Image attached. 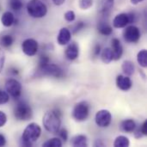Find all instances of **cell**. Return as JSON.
<instances>
[{
  "mask_svg": "<svg viewBox=\"0 0 147 147\" xmlns=\"http://www.w3.org/2000/svg\"><path fill=\"white\" fill-rule=\"evenodd\" d=\"M90 115V105L87 102H78L73 110H72V117L77 121H84L87 120Z\"/></svg>",
  "mask_w": 147,
  "mask_h": 147,
  "instance_id": "obj_4",
  "label": "cell"
},
{
  "mask_svg": "<svg viewBox=\"0 0 147 147\" xmlns=\"http://www.w3.org/2000/svg\"><path fill=\"white\" fill-rule=\"evenodd\" d=\"M38 42L34 39H27L22 44V52L29 57L34 56L38 52Z\"/></svg>",
  "mask_w": 147,
  "mask_h": 147,
  "instance_id": "obj_10",
  "label": "cell"
},
{
  "mask_svg": "<svg viewBox=\"0 0 147 147\" xmlns=\"http://www.w3.org/2000/svg\"><path fill=\"white\" fill-rule=\"evenodd\" d=\"M103 146L104 145H103V143H102L100 140H97V141L95 143V146Z\"/></svg>",
  "mask_w": 147,
  "mask_h": 147,
  "instance_id": "obj_41",
  "label": "cell"
},
{
  "mask_svg": "<svg viewBox=\"0 0 147 147\" xmlns=\"http://www.w3.org/2000/svg\"><path fill=\"white\" fill-rule=\"evenodd\" d=\"M121 69H122L123 72L126 74V76L130 77V76L134 75V71H135V66H134V64L132 61H130V60H125L122 63Z\"/></svg>",
  "mask_w": 147,
  "mask_h": 147,
  "instance_id": "obj_20",
  "label": "cell"
},
{
  "mask_svg": "<svg viewBox=\"0 0 147 147\" xmlns=\"http://www.w3.org/2000/svg\"><path fill=\"white\" fill-rule=\"evenodd\" d=\"M129 145H130V141L128 138L122 135L118 136L114 142V146L115 147H128Z\"/></svg>",
  "mask_w": 147,
  "mask_h": 147,
  "instance_id": "obj_24",
  "label": "cell"
},
{
  "mask_svg": "<svg viewBox=\"0 0 147 147\" xmlns=\"http://www.w3.org/2000/svg\"><path fill=\"white\" fill-rule=\"evenodd\" d=\"M38 71L43 75V76H48V77H54V78H61L63 77V70L57 65L55 64H50L48 63L47 65L38 67Z\"/></svg>",
  "mask_w": 147,
  "mask_h": 147,
  "instance_id": "obj_6",
  "label": "cell"
},
{
  "mask_svg": "<svg viewBox=\"0 0 147 147\" xmlns=\"http://www.w3.org/2000/svg\"><path fill=\"white\" fill-rule=\"evenodd\" d=\"M98 31L101 34L110 35L113 33V28L107 22H100L98 25Z\"/></svg>",
  "mask_w": 147,
  "mask_h": 147,
  "instance_id": "obj_22",
  "label": "cell"
},
{
  "mask_svg": "<svg viewBox=\"0 0 147 147\" xmlns=\"http://www.w3.org/2000/svg\"><path fill=\"white\" fill-rule=\"evenodd\" d=\"M78 5L82 9H89L93 5V0H79Z\"/></svg>",
  "mask_w": 147,
  "mask_h": 147,
  "instance_id": "obj_28",
  "label": "cell"
},
{
  "mask_svg": "<svg viewBox=\"0 0 147 147\" xmlns=\"http://www.w3.org/2000/svg\"><path fill=\"white\" fill-rule=\"evenodd\" d=\"M4 61H5V54H4V52L0 48V72L2 71L3 68Z\"/></svg>",
  "mask_w": 147,
  "mask_h": 147,
  "instance_id": "obj_33",
  "label": "cell"
},
{
  "mask_svg": "<svg viewBox=\"0 0 147 147\" xmlns=\"http://www.w3.org/2000/svg\"><path fill=\"white\" fill-rule=\"evenodd\" d=\"M9 6L13 10L18 11L22 8L23 3L22 0H9Z\"/></svg>",
  "mask_w": 147,
  "mask_h": 147,
  "instance_id": "obj_27",
  "label": "cell"
},
{
  "mask_svg": "<svg viewBox=\"0 0 147 147\" xmlns=\"http://www.w3.org/2000/svg\"><path fill=\"white\" fill-rule=\"evenodd\" d=\"M32 115L31 107L24 102L17 103L14 109V115L18 121H28L32 117Z\"/></svg>",
  "mask_w": 147,
  "mask_h": 147,
  "instance_id": "obj_5",
  "label": "cell"
},
{
  "mask_svg": "<svg viewBox=\"0 0 147 147\" xmlns=\"http://www.w3.org/2000/svg\"><path fill=\"white\" fill-rule=\"evenodd\" d=\"M53 2V3L55 4V5H57V6H60V5H62L65 2V0H52Z\"/></svg>",
  "mask_w": 147,
  "mask_h": 147,
  "instance_id": "obj_39",
  "label": "cell"
},
{
  "mask_svg": "<svg viewBox=\"0 0 147 147\" xmlns=\"http://www.w3.org/2000/svg\"><path fill=\"white\" fill-rule=\"evenodd\" d=\"M115 4V0H101L100 5H99V14L107 16L109 15L111 9H113Z\"/></svg>",
  "mask_w": 147,
  "mask_h": 147,
  "instance_id": "obj_16",
  "label": "cell"
},
{
  "mask_svg": "<svg viewBox=\"0 0 147 147\" xmlns=\"http://www.w3.org/2000/svg\"><path fill=\"white\" fill-rule=\"evenodd\" d=\"M14 42V39L11 35H9V34H5V35H3L0 39V43L3 47H10Z\"/></svg>",
  "mask_w": 147,
  "mask_h": 147,
  "instance_id": "obj_26",
  "label": "cell"
},
{
  "mask_svg": "<svg viewBox=\"0 0 147 147\" xmlns=\"http://www.w3.org/2000/svg\"><path fill=\"white\" fill-rule=\"evenodd\" d=\"M71 34L70 29H68L67 28H62L58 34V43L60 46H65L71 41Z\"/></svg>",
  "mask_w": 147,
  "mask_h": 147,
  "instance_id": "obj_15",
  "label": "cell"
},
{
  "mask_svg": "<svg viewBox=\"0 0 147 147\" xmlns=\"http://www.w3.org/2000/svg\"><path fill=\"white\" fill-rule=\"evenodd\" d=\"M116 85L121 90L127 91L132 88L133 83H132L131 78L128 76L119 75L116 78Z\"/></svg>",
  "mask_w": 147,
  "mask_h": 147,
  "instance_id": "obj_11",
  "label": "cell"
},
{
  "mask_svg": "<svg viewBox=\"0 0 147 147\" xmlns=\"http://www.w3.org/2000/svg\"><path fill=\"white\" fill-rule=\"evenodd\" d=\"M101 59L104 64H109L114 60L113 53L110 47H105L104 49H102L101 53Z\"/></svg>",
  "mask_w": 147,
  "mask_h": 147,
  "instance_id": "obj_21",
  "label": "cell"
},
{
  "mask_svg": "<svg viewBox=\"0 0 147 147\" xmlns=\"http://www.w3.org/2000/svg\"><path fill=\"white\" fill-rule=\"evenodd\" d=\"M42 123L45 129L51 134H57L61 127V114L58 110L46 112L43 116Z\"/></svg>",
  "mask_w": 147,
  "mask_h": 147,
  "instance_id": "obj_1",
  "label": "cell"
},
{
  "mask_svg": "<svg viewBox=\"0 0 147 147\" xmlns=\"http://www.w3.org/2000/svg\"><path fill=\"white\" fill-rule=\"evenodd\" d=\"M41 134V128L36 123H30L26 127L22 136V145L24 146H31L38 140Z\"/></svg>",
  "mask_w": 147,
  "mask_h": 147,
  "instance_id": "obj_2",
  "label": "cell"
},
{
  "mask_svg": "<svg viewBox=\"0 0 147 147\" xmlns=\"http://www.w3.org/2000/svg\"><path fill=\"white\" fill-rule=\"evenodd\" d=\"M100 52H101V47H100V45H96L94 48V55H96V56L99 55Z\"/></svg>",
  "mask_w": 147,
  "mask_h": 147,
  "instance_id": "obj_37",
  "label": "cell"
},
{
  "mask_svg": "<svg viewBox=\"0 0 147 147\" xmlns=\"http://www.w3.org/2000/svg\"><path fill=\"white\" fill-rule=\"evenodd\" d=\"M65 57L69 60H75L79 55V47L77 42H72L68 45L65 49Z\"/></svg>",
  "mask_w": 147,
  "mask_h": 147,
  "instance_id": "obj_13",
  "label": "cell"
},
{
  "mask_svg": "<svg viewBox=\"0 0 147 147\" xmlns=\"http://www.w3.org/2000/svg\"><path fill=\"white\" fill-rule=\"evenodd\" d=\"M137 60L140 65L143 68H146L147 66V50L142 49L140 52H139L137 55Z\"/></svg>",
  "mask_w": 147,
  "mask_h": 147,
  "instance_id": "obj_23",
  "label": "cell"
},
{
  "mask_svg": "<svg viewBox=\"0 0 147 147\" xmlns=\"http://www.w3.org/2000/svg\"><path fill=\"white\" fill-rule=\"evenodd\" d=\"M111 45H112L111 50L113 53V59H114V60H119L123 54L122 45H121V41L116 38H114L111 40Z\"/></svg>",
  "mask_w": 147,
  "mask_h": 147,
  "instance_id": "obj_12",
  "label": "cell"
},
{
  "mask_svg": "<svg viewBox=\"0 0 147 147\" xmlns=\"http://www.w3.org/2000/svg\"><path fill=\"white\" fill-rule=\"evenodd\" d=\"M27 11L33 18H41L47 15V8L40 0H30L27 4Z\"/></svg>",
  "mask_w": 147,
  "mask_h": 147,
  "instance_id": "obj_3",
  "label": "cell"
},
{
  "mask_svg": "<svg viewBox=\"0 0 147 147\" xmlns=\"http://www.w3.org/2000/svg\"><path fill=\"white\" fill-rule=\"evenodd\" d=\"M9 101V96L6 91L0 90V105L5 104Z\"/></svg>",
  "mask_w": 147,
  "mask_h": 147,
  "instance_id": "obj_29",
  "label": "cell"
},
{
  "mask_svg": "<svg viewBox=\"0 0 147 147\" xmlns=\"http://www.w3.org/2000/svg\"><path fill=\"white\" fill-rule=\"evenodd\" d=\"M71 144L75 147H85L88 146V140L84 135H77L72 138Z\"/></svg>",
  "mask_w": 147,
  "mask_h": 147,
  "instance_id": "obj_18",
  "label": "cell"
},
{
  "mask_svg": "<svg viewBox=\"0 0 147 147\" xmlns=\"http://www.w3.org/2000/svg\"><path fill=\"white\" fill-rule=\"evenodd\" d=\"M6 145V140L3 135L0 134V146H3Z\"/></svg>",
  "mask_w": 147,
  "mask_h": 147,
  "instance_id": "obj_38",
  "label": "cell"
},
{
  "mask_svg": "<svg viewBox=\"0 0 147 147\" xmlns=\"http://www.w3.org/2000/svg\"><path fill=\"white\" fill-rule=\"evenodd\" d=\"M6 92L10 95L15 99H17L21 96L22 94V84L16 79H9L5 83Z\"/></svg>",
  "mask_w": 147,
  "mask_h": 147,
  "instance_id": "obj_7",
  "label": "cell"
},
{
  "mask_svg": "<svg viewBox=\"0 0 147 147\" xmlns=\"http://www.w3.org/2000/svg\"><path fill=\"white\" fill-rule=\"evenodd\" d=\"M121 130L125 133H133L136 129V123L134 120H125L120 125Z\"/></svg>",
  "mask_w": 147,
  "mask_h": 147,
  "instance_id": "obj_17",
  "label": "cell"
},
{
  "mask_svg": "<svg viewBox=\"0 0 147 147\" xmlns=\"http://www.w3.org/2000/svg\"><path fill=\"white\" fill-rule=\"evenodd\" d=\"M129 17L128 14L121 13L117 15L113 20V25L116 28H125L127 24H129Z\"/></svg>",
  "mask_w": 147,
  "mask_h": 147,
  "instance_id": "obj_14",
  "label": "cell"
},
{
  "mask_svg": "<svg viewBox=\"0 0 147 147\" xmlns=\"http://www.w3.org/2000/svg\"><path fill=\"white\" fill-rule=\"evenodd\" d=\"M76 18V15L74 13V11L72 10H68L67 12L65 13V21H67L68 22H71L75 20Z\"/></svg>",
  "mask_w": 147,
  "mask_h": 147,
  "instance_id": "obj_31",
  "label": "cell"
},
{
  "mask_svg": "<svg viewBox=\"0 0 147 147\" xmlns=\"http://www.w3.org/2000/svg\"><path fill=\"white\" fill-rule=\"evenodd\" d=\"M123 36L126 41L129 43H135L139 41V40L140 39V30L136 26H128L124 30Z\"/></svg>",
  "mask_w": 147,
  "mask_h": 147,
  "instance_id": "obj_9",
  "label": "cell"
},
{
  "mask_svg": "<svg viewBox=\"0 0 147 147\" xmlns=\"http://www.w3.org/2000/svg\"><path fill=\"white\" fill-rule=\"evenodd\" d=\"M45 147H61L62 146V141L59 138H53L43 143L42 145Z\"/></svg>",
  "mask_w": 147,
  "mask_h": 147,
  "instance_id": "obj_25",
  "label": "cell"
},
{
  "mask_svg": "<svg viewBox=\"0 0 147 147\" xmlns=\"http://www.w3.org/2000/svg\"><path fill=\"white\" fill-rule=\"evenodd\" d=\"M96 123L100 127H108L112 121V115L107 109L99 110L96 114Z\"/></svg>",
  "mask_w": 147,
  "mask_h": 147,
  "instance_id": "obj_8",
  "label": "cell"
},
{
  "mask_svg": "<svg viewBox=\"0 0 147 147\" xmlns=\"http://www.w3.org/2000/svg\"><path fill=\"white\" fill-rule=\"evenodd\" d=\"M7 122V116L3 112L0 111V127H3Z\"/></svg>",
  "mask_w": 147,
  "mask_h": 147,
  "instance_id": "obj_34",
  "label": "cell"
},
{
  "mask_svg": "<svg viewBox=\"0 0 147 147\" xmlns=\"http://www.w3.org/2000/svg\"><path fill=\"white\" fill-rule=\"evenodd\" d=\"M130 1H131V3H132V4L137 5V4H139V3H142V2H143V1H145V0H130Z\"/></svg>",
  "mask_w": 147,
  "mask_h": 147,
  "instance_id": "obj_40",
  "label": "cell"
},
{
  "mask_svg": "<svg viewBox=\"0 0 147 147\" xmlns=\"http://www.w3.org/2000/svg\"><path fill=\"white\" fill-rule=\"evenodd\" d=\"M141 134H143V136H146L147 135V121H144V123L140 126V127Z\"/></svg>",
  "mask_w": 147,
  "mask_h": 147,
  "instance_id": "obj_35",
  "label": "cell"
},
{
  "mask_svg": "<svg viewBox=\"0 0 147 147\" xmlns=\"http://www.w3.org/2000/svg\"><path fill=\"white\" fill-rule=\"evenodd\" d=\"M84 23L82 22H78L75 26H74V28H73V33L74 34H76L77 32H78L80 29H82L83 28H84Z\"/></svg>",
  "mask_w": 147,
  "mask_h": 147,
  "instance_id": "obj_36",
  "label": "cell"
},
{
  "mask_svg": "<svg viewBox=\"0 0 147 147\" xmlns=\"http://www.w3.org/2000/svg\"><path fill=\"white\" fill-rule=\"evenodd\" d=\"M1 22L4 27H10L15 22V16L10 11H6L2 15Z\"/></svg>",
  "mask_w": 147,
  "mask_h": 147,
  "instance_id": "obj_19",
  "label": "cell"
},
{
  "mask_svg": "<svg viewBox=\"0 0 147 147\" xmlns=\"http://www.w3.org/2000/svg\"><path fill=\"white\" fill-rule=\"evenodd\" d=\"M48 63H50L49 57H48L47 55H46V54L40 55V60H39V65H38V67L44 66V65H47Z\"/></svg>",
  "mask_w": 147,
  "mask_h": 147,
  "instance_id": "obj_30",
  "label": "cell"
},
{
  "mask_svg": "<svg viewBox=\"0 0 147 147\" xmlns=\"http://www.w3.org/2000/svg\"><path fill=\"white\" fill-rule=\"evenodd\" d=\"M58 133H59V135L60 139H61L64 142H66V140H67V139H68V132H67V130L65 129V128L59 129V130L58 131Z\"/></svg>",
  "mask_w": 147,
  "mask_h": 147,
  "instance_id": "obj_32",
  "label": "cell"
}]
</instances>
